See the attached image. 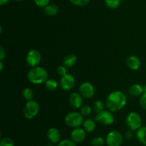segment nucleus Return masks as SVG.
<instances>
[{
    "instance_id": "obj_29",
    "label": "nucleus",
    "mask_w": 146,
    "mask_h": 146,
    "mask_svg": "<svg viewBox=\"0 0 146 146\" xmlns=\"http://www.w3.org/2000/svg\"><path fill=\"white\" fill-rule=\"evenodd\" d=\"M57 146H76V143H74L72 140L65 139L60 141Z\"/></svg>"
},
{
    "instance_id": "obj_27",
    "label": "nucleus",
    "mask_w": 146,
    "mask_h": 146,
    "mask_svg": "<svg viewBox=\"0 0 146 146\" xmlns=\"http://www.w3.org/2000/svg\"><path fill=\"white\" fill-rule=\"evenodd\" d=\"M70 2L75 6L78 7H84L89 3L90 0H69Z\"/></svg>"
},
{
    "instance_id": "obj_26",
    "label": "nucleus",
    "mask_w": 146,
    "mask_h": 146,
    "mask_svg": "<svg viewBox=\"0 0 146 146\" xmlns=\"http://www.w3.org/2000/svg\"><path fill=\"white\" fill-rule=\"evenodd\" d=\"M0 146H14V142L9 137H4L0 141Z\"/></svg>"
},
{
    "instance_id": "obj_12",
    "label": "nucleus",
    "mask_w": 146,
    "mask_h": 146,
    "mask_svg": "<svg viewBox=\"0 0 146 146\" xmlns=\"http://www.w3.org/2000/svg\"><path fill=\"white\" fill-rule=\"evenodd\" d=\"M68 103L72 108L76 109L81 108L83 105V96L79 92L72 93L68 98Z\"/></svg>"
},
{
    "instance_id": "obj_22",
    "label": "nucleus",
    "mask_w": 146,
    "mask_h": 146,
    "mask_svg": "<svg viewBox=\"0 0 146 146\" xmlns=\"http://www.w3.org/2000/svg\"><path fill=\"white\" fill-rule=\"evenodd\" d=\"M22 95L24 96V98L27 100V101H31V100H34V92L33 91V90L31 88H25L22 91Z\"/></svg>"
},
{
    "instance_id": "obj_34",
    "label": "nucleus",
    "mask_w": 146,
    "mask_h": 146,
    "mask_svg": "<svg viewBox=\"0 0 146 146\" xmlns=\"http://www.w3.org/2000/svg\"><path fill=\"white\" fill-rule=\"evenodd\" d=\"M9 1V0H0V4L1 6L6 5V4H8Z\"/></svg>"
},
{
    "instance_id": "obj_20",
    "label": "nucleus",
    "mask_w": 146,
    "mask_h": 146,
    "mask_svg": "<svg viewBox=\"0 0 146 146\" xmlns=\"http://www.w3.org/2000/svg\"><path fill=\"white\" fill-rule=\"evenodd\" d=\"M44 84H45L46 88L51 92L56 91L59 86V83H58L55 79H53V78H48Z\"/></svg>"
},
{
    "instance_id": "obj_23",
    "label": "nucleus",
    "mask_w": 146,
    "mask_h": 146,
    "mask_svg": "<svg viewBox=\"0 0 146 146\" xmlns=\"http://www.w3.org/2000/svg\"><path fill=\"white\" fill-rule=\"evenodd\" d=\"M106 6L111 9H117L121 4V0H104Z\"/></svg>"
},
{
    "instance_id": "obj_24",
    "label": "nucleus",
    "mask_w": 146,
    "mask_h": 146,
    "mask_svg": "<svg viewBox=\"0 0 146 146\" xmlns=\"http://www.w3.org/2000/svg\"><path fill=\"white\" fill-rule=\"evenodd\" d=\"M106 143V139L103 137L97 136L91 140V144L92 146H104Z\"/></svg>"
},
{
    "instance_id": "obj_31",
    "label": "nucleus",
    "mask_w": 146,
    "mask_h": 146,
    "mask_svg": "<svg viewBox=\"0 0 146 146\" xmlns=\"http://www.w3.org/2000/svg\"><path fill=\"white\" fill-rule=\"evenodd\" d=\"M67 67H66L64 65H60L57 67L56 71L58 73V74L61 76L67 74Z\"/></svg>"
},
{
    "instance_id": "obj_19",
    "label": "nucleus",
    "mask_w": 146,
    "mask_h": 146,
    "mask_svg": "<svg viewBox=\"0 0 146 146\" xmlns=\"http://www.w3.org/2000/svg\"><path fill=\"white\" fill-rule=\"evenodd\" d=\"M136 137L141 143L146 145V126H141L137 130Z\"/></svg>"
},
{
    "instance_id": "obj_13",
    "label": "nucleus",
    "mask_w": 146,
    "mask_h": 146,
    "mask_svg": "<svg viewBox=\"0 0 146 146\" xmlns=\"http://www.w3.org/2000/svg\"><path fill=\"white\" fill-rule=\"evenodd\" d=\"M46 136L51 143L56 144L61 141V134L58 129L56 128H51L47 131Z\"/></svg>"
},
{
    "instance_id": "obj_8",
    "label": "nucleus",
    "mask_w": 146,
    "mask_h": 146,
    "mask_svg": "<svg viewBox=\"0 0 146 146\" xmlns=\"http://www.w3.org/2000/svg\"><path fill=\"white\" fill-rule=\"evenodd\" d=\"M41 61V54L36 49H31L26 56V62L30 67L38 66Z\"/></svg>"
},
{
    "instance_id": "obj_17",
    "label": "nucleus",
    "mask_w": 146,
    "mask_h": 146,
    "mask_svg": "<svg viewBox=\"0 0 146 146\" xmlns=\"http://www.w3.org/2000/svg\"><path fill=\"white\" fill-rule=\"evenodd\" d=\"M83 127L87 133L94 132L96 128V121H94L91 118H87V119L84 120V123H83Z\"/></svg>"
},
{
    "instance_id": "obj_2",
    "label": "nucleus",
    "mask_w": 146,
    "mask_h": 146,
    "mask_svg": "<svg viewBox=\"0 0 146 146\" xmlns=\"http://www.w3.org/2000/svg\"><path fill=\"white\" fill-rule=\"evenodd\" d=\"M27 79L30 83L35 85L45 84L48 79V71L44 67L39 66L33 67L27 73Z\"/></svg>"
},
{
    "instance_id": "obj_35",
    "label": "nucleus",
    "mask_w": 146,
    "mask_h": 146,
    "mask_svg": "<svg viewBox=\"0 0 146 146\" xmlns=\"http://www.w3.org/2000/svg\"><path fill=\"white\" fill-rule=\"evenodd\" d=\"M3 68H4V65H3V61H0V71H3Z\"/></svg>"
},
{
    "instance_id": "obj_21",
    "label": "nucleus",
    "mask_w": 146,
    "mask_h": 146,
    "mask_svg": "<svg viewBox=\"0 0 146 146\" xmlns=\"http://www.w3.org/2000/svg\"><path fill=\"white\" fill-rule=\"evenodd\" d=\"M105 105L106 104H104L101 100H96L94 101V104H93V109L96 113H98L104 111Z\"/></svg>"
},
{
    "instance_id": "obj_4",
    "label": "nucleus",
    "mask_w": 146,
    "mask_h": 146,
    "mask_svg": "<svg viewBox=\"0 0 146 146\" xmlns=\"http://www.w3.org/2000/svg\"><path fill=\"white\" fill-rule=\"evenodd\" d=\"M39 110L40 106L38 103L34 100H31L26 103L23 109V113L27 119L31 120L38 115Z\"/></svg>"
},
{
    "instance_id": "obj_33",
    "label": "nucleus",
    "mask_w": 146,
    "mask_h": 146,
    "mask_svg": "<svg viewBox=\"0 0 146 146\" xmlns=\"http://www.w3.org/2000/svg\"><path fill=\"white\" fill-rule=\"evenodd\" d=\"M6 57V50L3 46H0V61H3Z\"/></svg>"
},
{
    "instance_id": "obj_18",
    "label": "nucleus",
    "mask_w": 146,
    "mask_h": 146,
    "mask_svg": "<svg viewBox=\"0 0 146 146\" xmlns=\"http://www.w3.org/2000/svg\"><path fill=\"white\" fill-rule=\"evenodd\" d=\"M44 13L49 17L56 15L59 11V8L57 5L54 4H49L44 8Z\"/></svg>"
},
{
    "instance_id": "obj_6",
    "label": "nucleus",
    "mask_w": 146,
    "mask_h": 146,
    "mask_svg": "<svg viewBox=\"0 0 146 146\" xmlns=\"http://www.w3.org/2000/svg\"><path fill=\"white\" fill-rule=\"evenodd\" d=\"M95 121L104 125H111L114 123L115 118L113 112L110 111L109 110H104L96 113Z\"/></svg>"
},
{
    "instance_id": "obj_15",
    "label": "nucleus",
    "mask_w": 146,
    "mask_h": 146,
    "mask_svg": "<svg viewBox=\"0 0 146 146\" xmlns=\"http://www.w3.org/2000/svg\"><path fill=\"white\" fill-rule=\"evenodd\" d=\"M128 92L130 95L133 97H139L144 93L143 86L139 84H132L128 88Z\"/></svg>"
},
{
    "instance_id": "obj_32",
    "label": "nucleus",
    "mask_w": 146,
    "mask_h": 146,
    "mask_svg": "<svg viewBox=\"0 0 146 146\" xmlns=\"http://www.w3.org/2000/svg\"><path fill=\"white\" fill-rule=\"evenodd\" d=\"M133 131H133V130L128 129V131L125 133V138H126V140L130 141V140H132L133 138V136H134Z\"/></svg>"
},
{
    "instance_id": "obj_25",
    "label": "nucleus",
    "mask_w": 146,
    "mask_h": 146,
    "mask_svg": "<svg viewBox=\"0 0 146 146\" xmlns=\"http://www.w3.org/2000/svg\"><path fill=\"white\" fill-rule=\"evenodd\" d=\"M91 111H92V109H91V107L88 105H84L82 106L80 108V113H81V115L83 116H88L89 115H91Z\"/></svg>"
},
{
    "instance_id": "obj_14",
    "label": "nucleus",
    "mask_w": 146,
    "mask_h": 146,
    "mask_svg": "<svg viewBox=\"0 0 146 146\" xmlns=\"http://www.w3.org/2000/svg\"><path fill=\"white\" fill-rule=\"evenodd\" d=\"M126 65L128 68L133 71H137L141 66V61L136 56L131 55L128 56L126 59Z\"/></svg>"
},
{
    "instance_id": "obj_37",
    "label": "nucleus",
    "mask_w": 146,
    "mask_h": 146,
    "mask_svg": "<svg viewBox=\"0 0 146 146\" xmlns=\"http://www.w3.org/2000/svg\"><path fill=\"white\" fill-rule=\"evenodd\" d=\"M46 146H55L54 145V144H48V145H46Z\"/></svg>"
},
{
    "instance_id": "obj_1",
    "label": "nucleus",
    "mask_w": 146,
    "mask_h": 146,
    "mask_svg": "<svg viewBox=\"0 0 146 146\" xmlns=\"http://www.w3.org/2000/svg\"><path fill=\"white\" fill-rule=\"evenodd\" d=\"M127 104V96L124 93L115 91L111 93L106 99V106L111 112H118L122 110Z\"/></svg>"
},
{
    "instance_id": "obj_36",
    "label": "nucleus",
    "mask_w": 146,
    "mask_h": 146,
    "mask_svg": "<svg viewBox=\"0 0 146 146\" xmlns=\"http://www.w3.org/2000/svg\"><path fill=\"white\" fill-rule=\"evenodd\" d=\"M143 89H144V92L146 91V85H144L143 86Z\"/></svg>"
},
{
    "instance_id": "obj_28",
    "label": "nucleus",
    "mask_w": 146,
    "mask_h": 146,
    "mask_svg": "<svg viewBox=\"0 0 146 146\" xmlns=\"http://www.w3.org/2000/svg\"><path fill=\"white\" fill-rule=\"evenodd\" d=\"M34 1L37 7L44 8V7H46L47 5L50 4L51 0H34Z\"/></svg>"
},
{
    "instance_id": "obj_10",
    "label": "nucleus",
    "mask_w": 146,
    "mask_h": 146,
    "mask_svg": "<svg viewBox=\"0 0 146 146\" xmlns=\"http://www.w3.org/2000/svg\"><path fill=\"white\" fill-rule=\"evenodd\" d=\"M78 92L82 96L83 98L89 99V98H93L95 95V87L91 83L84 82L80 85Z\"/></svg>"
},
{
    "instance_id": "obj_16",
    "label": "nucleus",
    "mask_w": 146,
    "mask_h": 146,
    "mask_svg": "<svg viewBox=\"0 0 146 146\" xmlns=\"http://www.w3.org/2000/svg\"><path fill=\"white\" fill-rule=\"evenodd\" d=\"M77 62V57L75 54H68L66 56L63 60V65L67 68H72L76 65Z\"/></svg>"
},
{
    "instance_id": "obj_11",
    "label": "nucleus",
    "mask_w": 146,
    "mask_h": 146,
    "mask_svg": "<svg viewBox=\"0 0 146 146\" xmlns=\"http://www.w3.org/2000/svg\"><path fill=\"white\" fill-rule=\"evenodd\" d=\"M86 138V131L84 128H74L71 133V138L76 143H81L85 141Z\"/></svg>"
},
{
    "instance_id": "obj_3",
    "label": "nucleus",
    "mask_w": 146,
    "mask_h": 146,
    "mask_svg": "<svg viewBox=\"0 0 146 146\" xmlns=\"http://www.w3.org/2000/svg\"><path fill=\"white\" fill-rule=\"evenodd\" d=\"M64 121L68 127L71 128H76L83 125L84 120V116L81 115V113L77 111H71L66 115Z\"/></svg>"
},
{
    "instance_id": "obj_7",
    "label": "nucleus",
    "mask_w": 146,
    "mask_h": 146,
    "mask_svg": "<svg viewBox=\"0 0 146 146\" xmlns=\"http://www.w3.org/2000/svg\"><path fill=\"white\" fill-rule=\"evenodd\" d=\"M123 142V136L119 131H111L106 137V143L108 146H121Z\"/></svg>"
},
{
    "instance_id": "obj_38",
    "label": "nucleus",
    "mask_w": 146,
    "mask_h": 146,
    "mask_svg": "<svg viewBox=\"0 0 146 146\" xmlns=\"http://www.w3.org/2000/svg\"><path fill=\"white\" fill-rule=\"evenodd\" d=\"M14 1H23V0H14Z\"/></svg>"
},
{
    "instance_id": "obj_9",
    "label": "nucleus",
    "mask_w": 146,
    "mask_h": 146,
    "mask_svg": "<svg viewBox=\"0 0 146 146\" xmlns=\"http://www.w3.org/2000/svg\"><path fill=\"white\" fill-rule=\"evenodd\" d=\"M76 84L75 78L73 75L67 74L61 76L59 81V86L63 91H68L73 89Z\"/></svg>"
},
{
    "instance_id": "obj_39",
    "label": "nucleus",
    "mask_w": 146,
    "mask_h": 146,
    "mask_svg": "<svg viewBox=\"0 0 146 146\" xmlns=\"http://www.w3.org/2000/svg\"><path fill=\"white\" fill-rule=\"evenodd\" d=\"M143 146H146V145H143Z\"/></svg>"
},
{
    "instance_id": "obj_30",
    "label": "nucleus",
    "mask_w": 146,
    "mask_h": 146,
    "mask_svg": "<svg viewBox=\"0 0 146 146\" xmlns=\"http://www.w3.org/2000/svg\"><path fill=\"white\" fill-rule=\"evenodd\" d=\"M139 104L143 109L146 110V91L140 96Z\"/></svg>"
},
{
    "instance_id": "obj_5",
    "label": "nucleus",
    "mask_w": 146,
    "mask_h": 146,
    "mask_svg": "<svg viewBox=\"0 0 146 146\" xmlns=\"http://www.w3.org/2000/svg\"><path fill=\"white\" fill-rule=\"evenodd\" d=\"M142 118L136 112H131L127 115L125 118V124L128 129L137 131L142 126Z\"/></svg>"
}]
</instances>
